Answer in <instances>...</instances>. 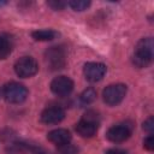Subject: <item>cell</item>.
Returning <instances> with one entry per match:
<instances>
[{"mask_svg":"<svg viewBox=\"0 0 154 154\" xmlns=\"http://www.w3.org/2000/svg\"><path fill=\"white\" fill-rule=\"evenodd\" d=\"M40 118L45 124H58L65 118V111L60 106H49L42 111Z\"/></svg>","mask_w":154,"mask_h":154,"instance_id":"10","label":"cell"},{"mask_svg":"<svg viewBox=\"0 0 154 154\" xmlns=\"http://www.w3.org/2000/svg\"><path fill=\"white\" fill-rule=\"evenodd\" d=\"M32 154H49L47 150H45V149H42V148H34L32 149Z\"/></svg>","mask_w":154,"mask_h":154,"instance_id":"21","label":"cell"},{"mask_svg":"<svg viewBox=\"0 0 154 154\" xmlns=\"http://www.w3.org/2000/svg\"><path fill=\"white\" fill-rule=\"evenodd\" d=\"M47 138L49 142L57 144V146H63L66 143H70L71 141V134L66 129H55L48 132Z\"/></svg>","mask_w":154,"mask_h":154,"instance_id":"11","label":"cell"},{"mask_svg":"<svg viewBox=\"0 0 154 154\" xmlns=\"http://www.w3.org/2000/svg\"><path fill=\"white\" fill-rule=\"evenodd\" d=\"M67 5L75 11H84L90 6V1H88V0H71L67 2Z\"/></svg>","mask_w":154,"mask_h":154,"instance_id":"15","label":"cell"},{"mask_svg":"<svg viewBox=\"0 0 154 154\" xmlns=\"http://www.w3.org/2000/svg\"><path fill=\"white\" fill-rule=\"evenodd\" d=\"M47 5L49 6V7H52L53 10H55V11H60V10H63L66 5H67V2H64V1H58V0H53V1H48L47 2Z\"/></svg>","mask_w":154,"mask_h":154,"instance_id":"17","label":"cell"},{"mask_svg":"<svg viewBox=\"0 0 154 154\" xmlns=\"http://www.w3.org/2000/svg\"><path fill=\"white\" fill-rule=\"evenodd\" d=\"M14 71L18 77L29 78V77H32L34 75H36V72L38 71V65L34 58L22 57L16 61Z\"/></svg>","mask_w":154,"mask_h":154,"instance_id":"7","label":"cell"},{"mask_svg":"<svg viewBox=\"0 0 154 154\" xmlns=\"http://www.w3.org/2000/svg\"><path fill=\"white\" fill-rule=\"evenodd\" d=\"M51 90L58 96H66L73 90V82L67 76H58L51 82Z\"/></svg>","mask_w":154,"mask_h":154,"instance_id":"8","label":"cell"},{"mask_svg":"<svg viewBox=\"0 0 154 154\" xmlns=\"http://www.w3.org/2000/svg\"><path fill=\"white\" fill-rule=\"evenodd\" d=\"M83 73L87 81L89 82H99L103 78L106 73V65L102 63H87L83 67Z\"/></svg>","mask_w":154,"mask_h":154,"instance_id":"9","label":"cell"},{"mask_svg":"<svg viewBox=\"0 0 154 154\" xmlns=\"http://www.w3.org/2000/svg\"><path fill=\"white\" fill-rule=\"evenodd\" d=\"M99 128V118L97 114L94 112H87L84 117L76 124L75 129L77 134L82 137H93Z\"/></svg>","mask_w":154,"mask_h":154,"instance_id":"2","label":"cell"},{"mask_svg":"<svg viewBox=\"0 0 154 154\" xmlns=\"http://www.w3.org/2000/svg\"><path fill=\"white\" fill-rule=\"evenodd\" d=\"M31 36L36 41H51L57 36V32L51 29H42L31 32Z\"/></svg>","mask_w":154,"mask_h":154,"instance_id":"12","label":"cell"},{"mask_svg":"<svg viewBox=\"0 0 154 154\" xmlns=\"http://www.w3.org/2000/svg\"><path fill=\"white\" fill-rule=\"evenodd\" d=\"M57 153L58 154H78V148L71 143H66L63 146H58Z\"/></svg>","mask_w":154,"mask_h":154,"instance_id":"16","label":"cell"},{"mask_svg":"<svg viewBox=\"0 0 154 154\" xmlns=\"http://www.w3.org/2000/svg\"><path fill=\"white\" fill-rule=\"evenodd\" d=\"M143 129H144L147 132H149V134L153 132V129H154V119H153V117H149L147 120H144V123H143Z\"/></svg>","mask_w":154,"mask_h":154,"instance_id":"18","label":"cell"},{"mask_svg":"<svg viewBox=\"0 0 154 154\" xmlns=\"http://www.w3.org/2000/svg\"><path fill=\"white\" fill-rule=\"evenodd\" d=\"M46 64L51 70H60L66 65V52L60 46H54L45 52Z\"/></svg>","mask_w":154,"mask_h":154,"instance_id":"5","label":"cell"},{"mask_svg":"<svg viewBox=\"0 0 154 154\" xmlns=\"http://www.w3.org/2000/svg\"><path fill=\"white\" fill-rule=\"evenodd\" d=\"M105 154H128V152H125L123 149H119V148H112V149L106 150Z\"/></svg>","mask_w":154,"mask_h":154,"instance_id":"20","label":"cell"},{"mask_svg":"<svg viewBox=\"0 0 154 154\" xmlns=\"http://www.w3.org/2000/svg\"><path fill=\"white\" fill-rule=\"evenodd\" d=\"M12 49V45L11 41L6 37V36H0V60L5 59Z\"/></svg>","mask_w":154,"mask_h":154,"instance_id":"13","label":"cell"},{"mask_svg":"<svg viewBox=\"0 0 154 154\" xmlns=\"http://www.w3.org/2000/svg\"><path fill=\"white\" fill-rule=\"evenodd\" d=\"M4 4H6V2H5V1H0V6H1V5H4Z\"/></svg>","mask_w":154,"mask_h":154,"instance_id":"22","label":"cell"},{"mask_svg":"<svg viewBox=\"0 0 154 154\" xmlns=\"http://www.w3.org/2000/svg\"><path fill=\"white\" fill-rule=\"evenodd\" d=\"M153 53H154V43L152 37H144L141 38L134 51L132 55V63L137 67H147L150 65L153 60Z\"/></svg>","mask_w":154,"mask_h":154,"instance_id":"1","label":"cell"},{"mask_svg":"<svg viewBox=\"0 0 154 154\" xmlns=\"http://www.w3.org/2000/svg\"><path fill=\"white\" fill-rule=\"evenodd\" d=\"M143 147L147 149V150H153L154 148V138H153V135L150 134L147 138H144L143 141Z\"/></svg>","mask_w":154,"mask_h":154,"instance_id":"19","label":"cell"},{"mask_svg":"<svg viewBox=\"0 0 154 154\" xmlns=\"http://www.w3.org/2000/svg\"><path fill=\"white\" fill-rule=\"evenodd\" d=\"M2 95L5 100L10 103H20L23 102L28 96V89L20 83L17 82H10L4 85Z\"/></svg>","mask_w":154,"mask_h":154,"instance_id":"3","label":"cell"},{"mask_svg":"<svg viewBox=\"0 0 154 154\" xmlns=\"http://www.w3.org/2000/svg\"><path fill=\"white\" fill-rule=\"evenodd\" d=\"M126 91H128V88L125 84H122V83L111 84L106 87L102 91L103 102L108 106H116L124 100Z\"/></svg>","mask_w":154,"mask_h":154,"instance_id":"4","label":"cell"},{"mask_svg":"<svg viewBox=\"0 0 154 154\" xmlns=\"http://www.w3.org/2000/svg\"><path fill=\"white\" fill-rule=\"evenodd\" d=\"M132 124L129 122H123V123H118L113 126H111L107 132H106V137L108 141L114 142V143H119V142H124L126 141L131 134H132Z\"/></svg>","mask_w":154,"mask_h":154,"instance_id":"6","label":"cell"},{"mask_svg":"<svg viewBox=\"0 0 154 154\" xmlns=\"http://www.w3.org/2000/svg\"><path fill=\"white\" fill-rule=\"evenodd\" d=\"M96 99V91L93 88H87L82 94H81V101L84 105H89Z\"/></svg>","mask_w":154,"mask_h":154,"instance_id":"14","label":"cell"}]
</instances>
